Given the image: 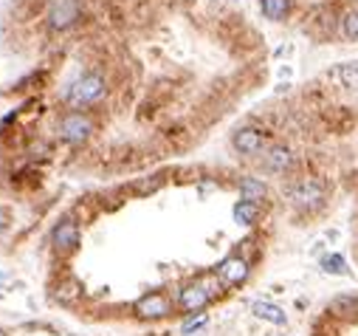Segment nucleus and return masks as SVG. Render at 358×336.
Instances as JSON below:
<instances>
[{
    "instance_id": "nucleus-7",
    "label": "nucleus",
    "mask_w": 358,
    "mask_h": 336,
    "mask_svg": "<svg viewBox=\"0 0 358 336\" xmlns=\"http://www.w3.org/2000/svg\"><path fill=\"white\" fill-rule=\"evenodd\" d=\"M231 144H234V150L240 152V156H257V152L262 150V144H265V136L257 128H243V130H237L231 136Z\"/></svg>"
},
{
    "instance_id": "nucleus-5",
    "label": "nucleus",
    "mask_w": 358,
    "mask_h": 336,
    "mask_svg": "<svg viewBox=\"0 0 358 336\" xmlns=\"http://www.w3.org/2000/svg\"><path fill=\"white\" fill-rule=\"evenodd\" d=\"M94 125H91V119L82 116V113H68L63 119V125H59V136H63L65 141L71 144H82L87 136H91Z\"/></svg>"
},
{
    "instance_id": "nucleus-11",
    "label": "nucleus",
    "mask_w": 358,
    "mask_h": 336,
    "mask_svg": "<svg viewBox=\"0 0 358 336\" xmlns=\"http://www.w3.org/2000/svg\"><path fill=\"white\" fill-rule=\"evenodd\" d=\"M251 314H254V317H260V319H265V322H274V325H280V328L288 322V317H285V311L280 308V305L262 302V299L251 302Z\"/></svg>"
},
{
    "instance_id": "nucleus-20",
    "label": "nucleus",
    "mask_w": 358,
    "mask_h": 336,
    "mask_svg": "<svg viewBox=\"0 0 358 336\" xmlns=\"http://www.w3.org/2000/svg\"><path fill=\"white\" fill-rule=\"evenodd\" d=\"M74 291H76V286H74V283H65L63 288H56V297H63V299H71V297H74Z\"/></svg>"
},
{
    "instance_id": "nucleus-2",
    "label": "nucleus",
    "mask_w": 358,
    "mask_h": 336,
    "mask_svg": "<svg viewBox=\"0 0 358 336\" xmlns=\"http://www.w3.org/2000/svg\"><path fill=\"white\" fill-rule=\"evenodd\" d=\"M102 94H105V82H102V77L87 74V77L76 79V82L68 88L65 99H68V105H76V108H79V105H91V102H96Z\"/></svg>"
},
{
    "instance_id": "nucleus-9",
    "label": "nucleus",
    "mask_w": 358,
    "mask_h": 336,
    "mask_svg": "<svg viewBox=\"0 0 358 336\" xmlns=\"http://www.w3.org/2000/svg\"><path fill=\"white\" fill-rule=\"evenodd\" d=\"M265 167L271 172H288L293 167V152L285 144H274L265 152Z\"/></svg>"
},
{
    "instance_id": "nucleus-16",
    "label": "nucleus",
    "mask_w": 358,
    "mask_h": 336,
    "mask_svg": "<svg viewBox=\"0 0 358 336\" xmlns=\"http://www.w3.org/2000/svg\"><path fill=\"white\" fill-rule=\"evenodd\" d=\"M341 32L347 40H358V9H350L341 17Z\"/></svg>"
},
{
    "instance_id": "nucleus-13",
    "label": "nucleus",
    "mask_w": 358,
    "mask_h": 336,
    "mask_svg": "<svg viewBox=\"0 0 358 336\" xmlns=\"http://www.w3.org/2000/svg\"><path fill=\"white\" fill-rule=\"evenodd\" d=\"M330 79L344 88H358V63H344L330 68Z\"/></svg>"
},
{
    "instance_id": "nucleus-18",
    "label": "nucleus",
    "mask_w": 358,
    "mask_h": 336,
    "mask_svg": "<svg viewBox=\"0 0 358 336\" xmlns=\"http://www.w3.org/2000/svg\"><path fill=\"white\" fill-rule=\"evenodd\" d=\"M161 184H164V178H158V175H156L153 181H144V184H136V192H138V195H147V192H156V190H158Z\"/></svg>"
},
{
    "instance_id": "nucleus-1",
    "label": "nucleus",
    "mask_w": 358,
    "mask_h": 336,
    "mask_svg": "<svg viewBox=\"0 0 358 336\" xmlns=\"http://www.w3.org/2000/svg\"><path fill=\"white\" fill-rule=\"evenodd\" d=\"M220 288H226V286L218 280V274L215 277H200V280L181 288V294H178V305H181L187 314H198L220 294Z\"/></svg>"
},
{
    "instance_id": "nucleus-12",
    "label": "nucleus",
    "mask_w": 358,
    "mask_h": 336,
    "mask_svg": "<svg viewBox=\"0 0 358 336\" xmlns=\"http://www.w3.org/2000/svg\"><path fill=\"white\" fill-rule=\"evenodd\" d=\"M257 218H260V204H254V201H237V206H234V221L240 224V226H254L257 224Z\"/></svg>"
},
{
    "instance_id": "nucleus-8",
    "label": "nucleus",
    "mask_w": 358,
    "mask_h": 336,
    "mask_svg": "<svg viewBox=\"0 0 358 336\" xmlns=\"http://www.w3.org/2000/svg\"><path fill=\"white\" fill-rule=\"evenodd\" d=\"M76 17H79V0H54V6H51L54 28H68Z\"/></svg>"
},
{
    "instance_id": "nucleus-10",
    "label": "nucleus",
    "mask_w": 358,
    "mask_h": 336,
    "mask_svg": "<svg viewBox=\"0 0 358 336\" xmlns=\"http://www.w3.org/2000/svg\"><path fill=\"white\" fill-rule=\"evenodd\" d=\"M76 243H79V232H76L74 221H63V224L54 229V246L56 249L71 252V249H76Z\"/></svg>"
},
{
    "instance_id": "nucleus-19",
    "label": "nucleus",
    "mask_w": 358,
    "mask_h": 336,
    "mask_svg": "<svg viewBox=\"0 0 358 336\" xmlns=\"http://www.w3.org/2000/svg\"><path fill=\"white\" fill-rule=\"evenodd\" d=\"M203 325H206V317H198V319H187V322H184V333L189 336V333H195V330H198V328H203Z\"/></svg>"
},
{
    "instance_id": "nucleus-17",
    "label": "nucleus",
    "mask_w": 358,
    "mask_h": 336,
    "mask_svg": "<svg viewBox=\"0 0 358 336\" xmlns=\"http://www.w3.org/2000/svg\"><path fill=\"white\" fill-rule=\"evenodd\" d=\"M322 268H324L327 274H344V271H347V263H344L341 255H327V257H322Z\"/></svg>"
},
{
    "instance_id": "nucleus-3",
    "label": "nucleus",
    "mask_w": 358,
    "mask_h": 336,
    "mask_svg": "<svg viewBox=\"0 0 358 336\" xmlns=\"http://www.w3.org/2000/svg\"><path fill=\"white\" fill-rule=\"evenodd\" d=\"M324 201V184L319 178H305L296 187H291V204L299 209H319Z\"/></svg>"
},
{
    "instance_id": "nucleus-15",
    "label": "nucleus",
    "mask_w": 358,
    "mask_h": 336,
    "mask_svg": "<svg viewBox=\"0 0 358 336\" xmlns=\"http://www.w3.org/2000/svg\"><path fill=\"white\" fill-rule=\"evenodd\" d=\"M291 0H260V9L268 20H285L291 14Z\"/></svg>"
},
{
    "instance_id": "nucleus-14",
    "label": "nucleus",
    "mask_w": 358,
    "mask_h": 336,
    "mask_svg": "<svg viewBox=\"0 0 358 336\" xmlns=\"http://www.w3.org/2000/svg\"><path fill=\"white\" fill-rule=\"evenodd\" d=\"M265 195H268V187L262 184L260 178H243V181H240V198H243V201L260 204Z\"/></svg>"
},
{
    "instance_id": "nucleus-4",
    "label": "nucleus",
    "mask_w": 358,
    "mask_h": 336,
    "mask_svg": "<svg viewBox=\"0 0 358 336\" xmlns=\"http://www.w3.org/2000/svg\"><path fill=\"white\" fill-rule=\"evenodd\" d=\"M215 274H218V280H220L226 288H237V286H243L246 277H249V263H246L243 257L231 255V257H226V260L215 268Z\"/></svg>"
},
{
    "instance_id": "nucleus-6",
    "label": "nucleus",
    "mask_w": 358,
    "mask_h": 336,
    "mask_svg": "<svg viewBox=\"0 0 358 336\" xmlns=\"http://www.w3.org/2000/svg\"><path fill=\"white\" fill-rule=\"evenodd\" d=\"M167 314H169V299L161 291H153L136 302V317L141 319H161Z\"/></svg>"
}]
</instances>
